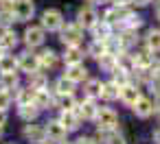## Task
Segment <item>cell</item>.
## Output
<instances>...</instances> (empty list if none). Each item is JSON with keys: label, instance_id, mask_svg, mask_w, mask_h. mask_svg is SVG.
Listing matches in <instances>:
<instances>
[{"label": "cell", "instance_id": "1", "mask_svg": "<svg viewBox=\"0 0 160 144\" xmlns=\"http://www.w3.org/2000/svg\"><path fill=\"white\" fill-rule=\"evenodd\" d=\"M11 11H13L18 22H29L33 18V13H35V5L31 2V0H13Z\"/></svg>", "mask_w": 160, "mask_h": 144}, {"label": "cell", "instance_id": "2", "mask_svg": "<svg viewBox=\"0 0 160 144\" xmlns=\"http://www.w3.org/2000/svg\"><path fill=\"white\" fill-rule=\"evenodd\" d=\"M42 26H44L46 31H59V29L64 26V16H62V11H57V9H46V11L42 13Z\"/></svg>", "mask_w": 160, "mask_h": 144}, {"label": "cell", "instance_id": "3", "mask_svg": "<svg viewBox=\"0 0 160 144\" xmlns=\"http://www.w3.org/2000/svg\"><path fill=\"white\" fill-rule=\"evenodd\" d=\"M83 33H81V24H66L62 26V42L66 46H79Z\"/></svg>", "mask_w": 160, "mask_h": 144}, {"label": "cell", "instance_id": "4", "mask_svg": "<svg viewBox=\"0 0 160 144\" xmlns=\"http://www.w3.org/2000/svg\"><path fill=\"white\" fill-rule=\"evenodd\" d=\"M97 124H99V129H116V124H118L116 111L110 107H101L97 111Z\"/></svg>", "mask_w": 160, "mask_h": 144}, {"label": "cell", "instance_id": "5", "mask_svg": "<svg viewBox=\"0 0 160 144\" xmlns=\"http://www.w3.org/2000/svg\"><path fill=\"white\" fill-rule=\"evenodd\" d=\"M66 133H68V129H66L59 120H51V122L46 124V137H48L51 142H62V140H66Z\"/></svg>", "mask_w": 160, "mask_h": 144}, {"label": "cell", "instance_id": "6", "mask_svg": "<svg viewBox=\"0 0 160 144\" xmlns=\"http://www.w3.org/2000/svg\"><path fill=\"white\" fill-rule=\"evenodd\" d=\"M24 42L29 48H35L40 44H44V26H29L24 31Z\"/></svg>", "mask_w": 160, "mask_h": 144}, {"label": "cell", "instance_id": "7", "mask_svg": "<svg viewBox=\"0 0 160 144\" xmlns=\"http://www.w3.org/2000/svg\"><path fill=\"white\" fill-rule=\"evenodd\" d=\"M18 63H20V68H22L24 72H29V74H35V72L42 68V66H40V57H38V55H31V53L20 55Z\"/></svg>", "mask_w": 160, "mask_h": 144}, {"label": "cell", "instance_id": "8", "mask_svg": "<svg viewBox=\"0 0 160 144\" xmlns=\"http://www.w3.org/2000/svg\"><path fill=\"white\" fill-rule=\"evenodd\" d=\"M118 98H121L125 105H134V103L140 98V90H138L136 85L125 83V85H121V87H118Z\"/></svg>", "mask_w": 160, "mask_h": 144}, {"label": "cell", "instance_id": "9", "mask_svg": "<svg viewBox=\"0 0 160 144\" xmlns=\"http://www.w3.org/2000/svg\"><path fill=\"white\" fill-rule=\"evenodd\" d=\"M24 137L33 144H40L44 137H46V127H40V124H27L24 127Z\"/></svg>", "mask_w": 160, "mask_h": 144}, {"label": "cell", "instance_id": "10", "mask_svg": "<svg viewBox=\"0 0 160 144\" xmlns=\"http://www.w3.org/2000/svg\"><path fill=\"white\" fill-rule=\"evenodd\" d=\"M77 20H79V24H81V26L92 29V26H94V22L99 20V13H97L92 7H81V9H79V13H77Z\"/></svg>", "mask_w": 160, "mask_h": 144}, {"label": "cell", "instance_id": "11", "mask_svg": "<svg viewBox=\"0 0 160 144\" xmlns=\"http://www.w3.org/2000/svg\"><path fill=\"white\" fill-rule=\"evenodd\" d=\"M129 16H132V13L125 9V5H116L114 9H110V11L105 13V20H108L110 24H116V22H127Z\"/></svg>", "mask_w": 160, "mask_h": 144}, {"label": "cell", "instance_id": "12", "mask_svg": "<svg viewBox=\"0 0 160 144\" xmlns=\"http://www.w3.org/2000/svg\"><path fill=\"white\" fill-rule=\"evenodd\" d=\"M92 33H94V39H101V42H105V39H110L112 35V24L108 22V20H97L94 22V26H92Z\"/></svg>", "mask_w": 160, "mask_h": 144}, {"label": "cell", "instance_id": "13", "mask_svg": "<svg viewBox=\"0 0 160 144\" xmlns=\"http://www.w3.org/2000/svg\"><path fill=\"white\" fill-rule=\"evenodd\" d=\"M132 107H134V114H136L138 118H149V116L153 114V103H151L149 98H142V96H140Z\"/></svg>", "mask_w": 160, "mask_h": 144}, {"label": "cell", "instance_id": "14", "mask_svg": "<svg viewBox=\"0 0 160 144\" xmlns=\"http://www.w3.org/2000/svg\"><path fill=\"white\" fill-rule=\"evenodd\" d=\"M59 122L68 129V131H75L79 127V116L75 114V109H62V116H59Z\"/></svg>", "mask_w": 160, "mask_h": 144}, {"label": "cell", "instance_id": "15", "mask_svg": "<svg viewBox=\"0 0 160 144\" xmlns=\"http://www.w3.org/2000/svg\"><path fill=\"white\" fill-rule=\"evenodd\" d=\"M66 77H68L70 81H75V83H81V81L88 79V70H86L81 63H72V66H68Z\"/></svg>", "mask_w": 160, "mask_h": 144}, {"label": "cell", "instance_id": "16", "mask_svg": "<svg viewBox=\"0 0 160 144\" xmlns=\"http://www.w3.org/2000/svg\"><path fill=\"white\" fill-rule=\"evenodd\" d=\"M33 103L40 107V109H48L51 105H53V96L46 92V87H42V90H35V96H33Z\"/></svg>", "mask_w": 160, "mask_h": 144}, {"label": "cell", "instance_id": "17", "mask_svg": "<svg viewBox=\"0 0 160 144\" xmlns=\"http://www.w3.org/2000/svg\"><path fill=\"white\" fill-rule=\"evenodd\" d=\"M38 114H40V107H38L35 103H29V105H20V118H22V120L31 122V120H35V118H38Z\"/></svg>", "mask_w": 160, "mask_h": 144}, {"label": "cell", "instance_id": "18", "mask_svg": "<svg viewBox=\"0 0 160 144\" xmlns=\"http://www.w3.org/2000/svg\"><path fill=\"white\" fill-rule=\"evenodd\" d=\"M18 85V74L16 72H0V87L2 90H13Z\"/></svg>", "mask_w": 160, "mask_h": 144}, {"label": "cell", "instance_id": "19", "mask_svg": "<svg viewBox=\"0 0 160 144\" xmlns=\"http://www.w3.org/2000/svg\"><path fill=\"white\" fill-rule=\"evenodd\" d=\"M81 59H83V55H81V50H79L77 46H68V48H66V55H64V61H66V66L81 63Z\"/></svg>", "mask_w": 160, "mask_h": 144}, {"label": "cell", "instance_id": "20", "mask_svg": "<svg viewBox=\"0 0 160 144\" xmlns=\"http://www.w3.org/2000/svg\"><path fill=\"white\" fill-rule=\"evenodd\" d=\"M79 111H81V116H83V118H97L99 107H97V103H94V100L88 96V98L81 103V109H79Z\"/></svg>", "mask_w": 160, "mask_h": 144}, {"label": "cell", "instance_id": "21", "mask_svg": "<svg viewBox=\"0 0 160 144\" xmlns=\"http://www.w3.org/2000/svg\"><path fill=\"white\" fill-rule=\"evenodd\" d=\"M16 68H20V63H18V59H13V55L0 57V72H16Z\"/></svg>", "mask_w": 160, "mask_h": 144}, {"label": "cell", "instance_id": "22", "mask_svg": "<svg viewBox=\"0 0 160 144\" xmlns=\"http://www.w3.org/2000/svg\"><path fill=\"white\" fill-rule=\"evenodd\" d=\"M99 66H101L103 70H108V72H114V70L118 68V63H116V55L105 53L103 57H99Z\"/></svg>", "mask_w": 160, "mask_h": 144}, {"label": "cell", "instance_id": "23", "mask_svg": "<svg viewBox=\"0 0 160 144\" xmlns=\"http://www.w3.org/2000/svg\"><path fill=\"white\" fill-rule=\"evenodd\" d=\"M101 98H105V100H114V98H118V85L112 81V83H103L101 85Z\"/></svg>", "mask_w": 160, "mask_h": 144}, {"label": "cell", "instance_id": "24", "mask_svg": "<svg viewBox=\"0 0 160 144\" xmlns=\"http://www.w3.org/2000/svg\"><path fill=\"white\" fill-rule=\"evenodd\" d=\"M16 44H18V35H16L13 31H9V29L2 31V35H0V46L7 50V48H13Z\"/></svg>", "mask_w": 160, "mask_h": 144}, {"label": "cell", "instance_id": "25", "mask_svg": "<svg viewBox=\"0 0 160 144\" xmlns=\"http://www.w3.org/2000/svg\"><path fill=\"white\" fill-rule=\"evenodd\" d=\"M57 94H72V90H75V81H70L68 77H62L59 81H57Z\"/></svg>", "mask_w": 160, "mask_h": 144}, {"label": "cell", "instance_id": "26", "mask_svg": "<svg viewBox=\"0 0 160 144\" xmlns=\"http://www.w3.org/2000/svg\"><path fill=\"white\" fill-rule=\"evenodd\" d=\"M33 96H35V90L27 87V90H18L16 100H18V105H29V103H33Z\"/></svg>", "mask_w": 160, "mask_h": 144}, {"label": "cell", "instance_id": "27", "mask_svg": "<svg viewBox=\"0 0 160 144\" xmlns=\"http://www.w3.org/2000/svg\"><path fill=\"white\" fill-rule=\"evenodd\" d=\"M38 57H40V66H42V68H53L55 61H57V55H55L53 50H44V53L38 55Z\"/></svg>", "mask_w": 160, "mask_h": 144}, {"label": "cell", "instance_id": "28", "mask_svg": "<svg viewBox=\"0 0 160 144\" xmlns=\"http://www.w3.org/2000/svg\"><path fill=\"white\" fill-rule=\"evenodd\" d=\"M134 59H136V68H149V66L153 63V57H151L147 50L136 53V55H134Z\"/></svg>", "mask_w": 160, "mask_h": 144}, {"label": "cell", "instance_id": "29", "mask_svg": "<svg viewBox=\"0 0 160 144\" xmlns=\"http://www.w3.org/2000/svg\"><path fill=\"white\" fill-rule=\"evenodd\" d=\"M147 48L149 50H160V31L151 29L147 33Z\"/></svg>", "mask_w": 160, "mask_h": 144}, {"label": "cell", "instance_id": "30", "mask_svg": "<svg viewBox=\"0 0 160 144\" xmlns=\"http://www.w3.org/2000/svg\"><path fill=\"white\" fill-rule=\"evenodd\" d=\"M101 81H97V79H92V81H88V85H86V94L92 98V96H101Z\"/></svg>", "mask_w": 160, "mask_h": 144}, {"label": "cell", "instance_id": "31", "mask_svg": "<svg viewBox=\"0 0 160 144\" xmlns=\"http://www.w3.org/2000/svg\"><path fill=\"white\" fill-rule=\"evenodd\" d=\"M105 53H108V48H105V42H101V39H97V42L90 46V55H92V57H97V59H99V57H103Z\"/></svg>", "mask_w": 160, "mask_h": 144}, {"label": "cell", "instance_id": "32", "mask_svg": "<svg viewBox=\"0 0 160 144\" xmlns=\"http://www.w3.org/2000/svg\"><path fill=\"white\" fill-rule=\"evenodd\" d=\"M57 105H59L62 109H75V98H72V94H59Z\"/></svg>", "mask_w": 160, "mask_h": 144}, {"label": "cell", "instance_id": "33", "mask_svg": "<svg viewBox=\"0 0 160 144\" xmlns=\"http://www.w3.org/2000/svg\"><path fill=\"white\" fill-rule=\"evenodd\" d=\"M13 20H16V16L11 9H0V26H9Z\"/></svg>", "mask_w": 160, "mask_h": 144}, {"label": "cell", "instance_id": "34", "mask_svg": "<svg viewBox=\"0 0 160 144\" xmlns=\"http://www.w3.org/2000/svg\"><path fill=\"white\" fill-rule=\"evenodd\" d=\"M11 105V92L9 90H0V109H7Z\"/></svg>", "mask_w": 160, "mask_h": 144}, {"label": "cell", "instance_id": "35", "mask_svg": "<svg viewBox=\"0 0 160 144\" xmlns=\"http://www.w3.org/2000/svg\"><path fill=\"white\" fill-rule=\"evenodd\" d=\"M7 124V109H0V127Z\"/></svg>", "mask_w": 160, "mask_h": 144}, {"label": "cell", "instance_id": "36", "mask_svg": "<svg viewBox=\"0 0 160 144\" xmlns=\"http://www.w3.org/2000/svg\"><path fill=\"white\" fill-rule=\"evenodd\" d=\"M151 2V0H132V5H136V7H147Z\"/></svg>", "mask_w": 160, "mask_h": 144}, {"label": "cell", "instance_id": "37", "mask_svg": "<svg viewBox=\"0 0 160 144\" xmlns=\"http://www.w3.org/2000/svg\"><path fill=\"white\" fill-rule=\"evenodd\" d=\"M77 144H99V142H94V140H90V137H79Z\"/></svg>", "mask_w": 160, "mask_h": 144}, {"label": "cell", "instance_id": "38", "mask_svg": "<svg viewBox=\"0 0 160 144\" xmlns=\"http://www.w3.org/2000/svg\"><path fill=\"white\" fill-rule=\"evenodd\" d=\"M153 142H156V144H160V129H156V131H153Z\"/></svg>", "mask_w": 160, "mask_h": 144}, {"label": "cell", "instance_id": "39", "mask_svg": "<svg viewBox=\"0 0 160 144\" xmlns=\"http://www.w3.org/2000/svg\"><path fill=\"white\" fill-rule=\"evenodd\" d=\"M114 5H127V2H132V0H112Z\"/></svg>", "mask_w": 160, "mask_h": 144}, {"label": "cell", "instance_id": "40", "mask_svg": "<svg viewBox=\"0 0 160 144\" xmlns=\"http://www.w3.org/2000/svg\"><path fill=\"white\" fill-rule=\"evenodd\" d=\"M2 50H5V48H2V46H0V57H2Z\"/></svg>", "mask_w": 160, "mask_h": 144}, {"label": "cell", "instance_id": "41", "mask_svg": "<svg viewBox=\"0 0 160 144\" xmlns=\"http://www.w3.org/2000/svg\"><path fill=\"white\" fill-rule=\"evenodd\" d=\"M158 20H160V9H158Z\"/></svg>", "mask_w": 160, "mask_h": 144}, {"label": "cell", "instance_id": "42", "mask_svg": "<svg viewBox=\"0 0 160 144\" xmlns=\"http://www.w3.org/2000/svg\"><path fill=\"white\" fill-rule=\"evenodd\" d=\"M0 135H2V127H0Z\"/></svg>", "mask_w": 160, "mask_h": 144}]
</instances>
